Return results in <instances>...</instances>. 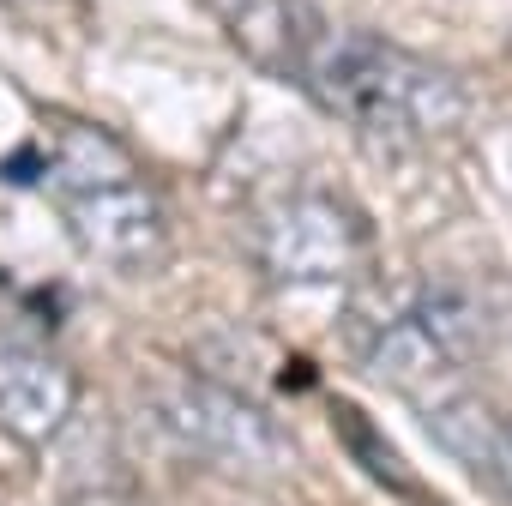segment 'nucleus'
Returning a JSON list of instances; mask_svg holds the SVG:
<instances>
[{"mask_svg": "<svg viewBox=\"0 0 512 506\" xmlns=\"http://www.w3.org/2000/svg\"><path fill=\"white\" fill-rule=\"evenodd\" d=\"M302 85L350 127L374 139H440L464 127L470 91L458 73L374 37L350 31L332 19H314L308 55H302Z\"/></svg>", "mask_w": 512, "mask_h": 506, "instance_id": "obj_1", "label": "nucleus"}, {"mask_svg": "<svg viewBox=\"0 0 512 506\" xmlns=\"http://www.w3.org/2000/svg\"><path fill=\"white\" fill-rule=\"evenodd\" d=\"M356 356L380 386H398L416 398V410L458 392V374L488 356L494 320L488 308L458 284H416L386 308H368L350 320Z\"/></svg>", "mask_w": 512, "mask_h": 506, "instance_id": "obj_2", "label": "nucleus"}, {"mask_svg": "<svg viewBox=\"0 0 512 506\" xmlns=\"http://www.w3.org/2000/svg\"><path fill=\"white\" fill-rule=\"evenodd\" d=\"M49 187L91 260L115 272H151L163 260V247H169L163 205L151 181L133 169V157L121 151V139H109L103 127L91 121L61 127V145L49 157Z\"/></svg>", "mask_w": 512, "mask_h": 506, "instance_id": "obj_3", "label": "nucleus"}, {"mask_svg": "<svg viewBox=\"0 0 512 506\" xmlns=\"http://www.w3.org/2000/svg\"><path fill=\"white\" fill-rule=\"evenodd\" d=\"M151 422L175 452L229 476H284L296 464V440L272 410L199 374H169L151 392Z\"/></svg>", "mask_w": 512, "mask_h": 506, "instance_id": "obj_4", "label": "nucleus"}, {"mask_svg": "<svg viewBox=\"0 0 512 506\" xmlns=\"http://www.w3.org/2000/svg\"><path fill=\"white\" fill-rule=\"evenodd\" d=\"M368 223L332 193H284L253 217L247 253L272 284H338L362 272Z\"/></svg>", "mask_w": 512, "mask_h": 506, "instance_id": "obj_5", "label": "nucleus"}, {"mask_svg": "<svg viewBox=\"0 0 512 506\" xmlns=\"http://www.w3.org/2000/svg\"><path fill=\"white\" fill-rule=\"evenodd\" d=\"M73 404H79V380L55 356L0 344V434H13L19 446H43L67 428Z\"/></svg>", "mask_w": 512, "mask_h": 506, "instance_id": "obj_6", "label": "nucleus"}, {"mask_svg": "<svg viewBox=\"0 0 512 506\" xmlns=\"http://www.w3.org/2000/svg\"><path fill=\"white\" fill-rule=\"evenodd\" d=\"M205 7L223 25V37L260 73L302 79V55H308L314 19H320L308 0H205Z\"/></svg>", "mask_w": 512, "mask_h": 506, "instance_id": "obj_7", "label": "nucleus"}, {"mask_svg": "<svg viewBox=\"0 0 512 506\" xmlns=\"http://www.w3.org/2000/svg\"><path fill=\"white\" fill-rule=\"evenodd\" d=\"M338 422H344V428H350V440H356V446H350V452H356V464H362V458H368V464H374V470H380V476H386V482H392V488H398V500H422V482H416V476H410V470H398V464H392V458H386V452H380V446H386V440H380V434H374V428H368V422H356V416H350V410H338Z\"/></svg>", "mask_w": 512, "mask_h": 506, "instance_id": "obj_8", "label": "nucleus"}, {"mask_svg": "<svg viewBox=\"0 0 512 506\" xmlns=\"http://www.w3.org/2000/svg\"><path fill=\"white\" fill-rule=\"evenodd\" d=\"M488 470H494L500 494L512 500V416H506V422H494V440H488Z\"/></svg>", "mask_w": 512, "mask_h": 506, "instance_id": "obj_9", "label": "nucleus"}]
</instances>
